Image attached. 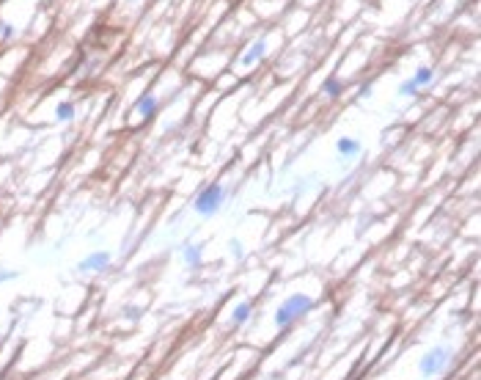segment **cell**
<instances>
[{
	"label": "cell",
	"instance_id": "obj_11",
	"mask_svg": "<svg viewBox=\"0 0 481 380\" xmlns=\"http://www.w3.org/2000/svg\"><path fill=\"white\" fill-rule=\"evenodd\" d=\"M75 116H77V108H75L72 99H61V102L56 105V121H58V124H72Z\"/></svg>",
	"mask_w": 481,
	"mask_h": 380
},
{
	"label": "cell",
	"instance_id": "obj_17",
	"mask_svg": "<svg viewBox=\"0 0 481 380\" xmlns=\"http://www.w3.org/2000/svg\"><path fill=\"white\" fill-rule=\"evenodd\" d=\"M371 88H374V83H363V86H360V97H369Z\"/></svg>",
	"mask_w": 481,
	"mask_h": 380
},
{
	"label": "cell",
	"instance_id": "obj_18",
	"mask_svg": "<svg viewBox=\"0 0 481 380\" xmlns=\"http://www.w3.org/2000/svg\"><path fill=\"white\" fill-rule=\"evenodd\" d=\"M130 3H140V0H130Z\"/></svg>",
	"mask_w": 481,
	"mask_h": 380
},
{
	"label": "cell",
	"instance_id": "obj_14",
	"mask_svg": "<svg viewBox=\"0 0 481 380\" xmlns=\"http://www.w3.org/2000/svg\"><path fill=\"white\" fill-rule=\"evenodd\" d=\"M20 278V270L14 268H0V284H9V281H17Z\"/></svg>",
	"mask_w": 481,
	"mask_h": 380
},
{
	"label": "cell",
	"instance_id": "obj_2",
	"mask_svg": "<svg viewBox=\"0 0 481 380\" xmlns=\"http://www.w3.org/2000/svg\"><path fill=\"white\" fill-rule=\"evenodd\" d=\"M456 358V350L451 344H434L429 347L421 358H418V372H421V380H434L440 375H445L451 369Z\"/></svg>",
	"mask_w": 481,
	"mask_h": 380
},
{
	"label": "cell",
	"instance_id": "obj_7",
	"mask_svg": "<svg viewBox=\"0 0 481 380\" xmlns=\"http://www.w3.org/2000/svg\"><path fill=\"white\" fill-rule=\"evenodd\" d=\"M267 50H270V45H267V39H256L251 47H248V53L243 56V69H251V67H256L264 56H267Z\"/></svg>",
	"mask_w": 481,
	"mask_h": 380
},
{
	"label": "cell",
	"instance_id": "obj_10",
	"mask_svg": "<svg viewBox=\"0 0 481 380\" xmlns=\"http://www.w3.org/2000/svg\"><path fill=\"white\" fill-rule=\"evenodd\" d=\"M432 80H434V69H432V67H418V69L412 72V78H410V86L421 94L426 86H432Z\"/></svg>",
	"mask_w": 481,
	"mask_h": 380
},
{
	"label": "cell",
	"instance_id": "obj_3",
	"mask_svg": "<svg viewBox=\"0 0 481 380\" xmlns=\"http://www.w3.org/2000/svg\"><path fill=\"white\" fill-rule=\"evenodd\" d=\"M225 199H228V190H225V185L212 182V185H206L204 190H198V196L193 199V210H195V215L209 218V215L220 213V207L225 204Z\"/></svg>",
	"mask_w": 481,
	"mask_h": 380
},
{
	"label": "cell",
	"instance_id": "obj_4",
	"mask_svg": "<svg viewBox=\"0 0 481 380\" xmlns=\"http://www.w3.org/2000/svg\"><path fill=\"white\" fill-rule=\"evenodd\" d=\"M110 265H113V257L108 254V251H94V254H88V257H83L80 262H77V273H91V276H97V273H105V270H110Z\"/></svg>",
	"mask_w": 481,
	"mask_h": 380
},
{
	"label": "cell",
	"instance_id": "obj_12",
	"mask_svg": "<svg viewBox=\"0 0 481 380\" xmlns=\"http://www.w3.org/2000/svg\"><path fill=\"white\" fill-rule=\"evenodd\" d=\"M322 94L330 97V99H338V97L344 94V83H341V78H338V75H330V78L322 83Z\"/></svg>",
	"mask_w": 481,
	"mask_h": 380
},
{
	"label": "cell",
	"instance_id": "obj_13",
	"mask_svg": "<svg viewBox=\"0 0 481 380\" xmlns=\"http://www.w3.org/2000/svg\"><path fill=\"white\" fill-rule=\"evenodd\" d=\"M228 251H231V257H234V259H243V257H245V246L239 243L236 237H231V240H228Z\"/></svg>",
	"mask_w": 481,
	"mask_h": 380
},
{
	"label": "cell",
	"instance_id": "obj_15",
	"mask_svg": "<svg viewBox=\"0 0 481 380\" xmlns=\"http://www.w3.org/2000/svg\"><path fill=\"white\" fill-rule=\"evenodd\" d=\"M121 314H124L127 320L138 322V320H140V314H143V309H140V306H124V309H121Z\"/></svg>",
	"mask_w": 481,
	"mask_h": 380
},
{
	"label": "cell",
	"instance_id": "obj_16",
	"mask_svg": "<svg viewBox=\"0 0 481 380\" xmlns=\"http://www.w3.org/2000/svg\"><path fill=\"white\" fill-rule=\"evenodd\" d=\"M0 39H3V42L14 39V25H9L6 20H0Z\"/></svg>",
	"mask_w": 481,
	"mask_h": 380
},
{
	"label": "cell",
	"instance_id": "obj_1",
	"mask_svg": "<svg viewBox=\"0 0 481 380\" xmlns=\"http://www.w3.org/2000/svg\"><path fill=\"white\" fill-rule=\"evenodd\" d=\"M317 306H319V300L311 298V295H306V292H295V295H289V298L275 309V331H278V333L289 331L297 320L308 317Z\"/></svg>",
	"mask_w": 481,
	"mask_h": 380
},
{
	"label": "cell",
	"instance_id": "obj_6",
	"mask_svg": "<svg viewBox=\"0 0 481 380\" xmlns=\"http://www.w3.org/2000/svg\"><path fill=\"white\" fill-rule=\"evenodd\" d=\"M182 259H184V265H187V270H198L201 265H204V246L201 243H184L182 246Z\"/></svg>",
	"mask_w": 481,
	"mask_h": 380
},
{
	"label": "cell",
	"instance_id": "obj_5",
	"mask_svg": "<svg viewBox=\"0 0 481 380\" xmlns=\"http://www.w3.org/2000/svg\"><path fill=\"white\" fill-rule=\"evenodd\" d=\"M360 154H363V141H360V138L344 135V138L336 141V157H338L341 163H352V160H358Z\"/></svg>",
	"mask_w": 481,
	"mask_h": 380
},
{
	"label": "cell",
	"instance_id": "obj_8",
	"mask_svg": "<svg viewBox=\"0 0 481 380\" xmlns=\"http://www.w3.org/2000/svg\"><path fill=\"white\" fill-rule=\"evenodd\" d=\"M254 317V303L251 300H239L231 311V328H243L245 322H251Z\"/></svg>",
	"mask_w": 481,
	"mask_h": 380
},
{
	"label": "cell",
	"instance_id": "obj_9",
	"mask_svg": "<svg viewBox=\"0 0 481 380\" xmlns=\"http://www.w3.org/2000/svg\"><path fill=\"white\" fill-rule=\"evenodd\" d=\"M157 108H160V99L154 94H140V99L135 102V113L140 119H151L157 113Z\"/></svg>",
	"mask_w": 481,
	"mask_h": 380
}]
</instances>
